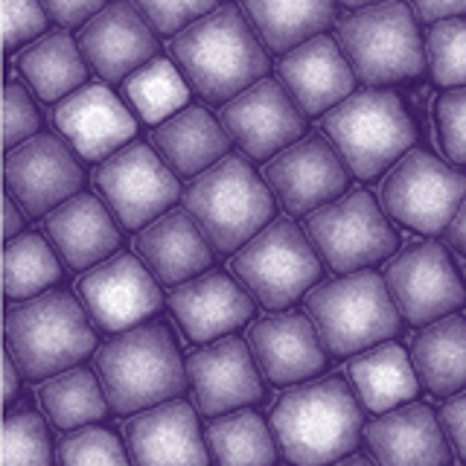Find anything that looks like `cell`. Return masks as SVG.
I'll return each instance as SVG.
<instances>
[{"instance_id": "6da1fadb", "label": "cell", "mask_w": 466, "mask_h": 466, "mask_svg": "<svg viewBox=\"0 0 466 466\" xmlns=\"http://www.w3.org/2000/svg\"><path fill=\"white\" fill-rule=\"evenodd\" d=\"M172 58L210 106H225L268 73V53L239 6H218L172 38Z\"/></svg>"}, {"instance_id": "7a4b0ae2", "label": "cell", "mask_w": 466, "mask_h": 466, "mask_svg": "<svg viewBox=\"0 0 466 466\" xmlns=\"http://www.w3.org/2000/svg\"><path fill=\"white\" fill-rule=\"evenodd\" d=\"M364 411L344 379L327 376L286 390L271 411V431L295 466H332L359 446Z\"/></svg>"}, {"instance_id": "3957f363", "label": "cell", "mask_w": 466, "mask_h": 466, "mask_svg": "<svg viewBox=\"0 0 466 466\" xmlns=\"http://www.w3.org/2000/svg\"><path fill=\"white\" fill-rule=\"evenodd\" d=\"M96 370L116 414H140L146 408L178 400L189 379L164 324H140L116 332V339L102 344L96 353Z\"/></svg>"}, {"instance_id": "277c9868", "label": "cell", "mask_w": 466, "mask_h": 466, "mask_svg": "<svg viewBox=\"0 0 466 466\" xmlns=\"http://www.w3.org/2000/svg\"><path fill=\"white\" fill-rule=\"evenodd\" d=\"M94 347L87 309L70 291H44L6 309V353L29 382L70 370Z\"/></svg>"}, {"instance_id": "5b68a950", "label": "cell", "mask_w": 466, "mask_h": 466, "mask_svg": "<svg viewBox=\"0 0 466 466\" xmlns=\"http://www.w3.org/2000/svg\"><path fill=\"white\" fill-rule=\"evenodd\" d=\"M184 210L193 213L218 254H237L274 222V196L245 157L228 155L193 178Z\"/></svg>"}, {"instance_id": "8992f818", "label": "cell", "mask_w": 466, "mask_h": 466, "mask_svg": "<svg viewBox=\"0 0 466 466\" xmlns=\"http://www.w3.org/2000/svg\"><path fill=\"white\" fill-rule=\"evenodd\" d=\"M312 324L332 356H356L402 332V315L385 277L376 271L341 274L306 295Z\"/></svg>"}, {"instance_id": "52a82bcc", "label": "cell", "mask_w": 466, "mask_h": 466, "mask_svg": "<svg viewBox=\"0 0 466 466\" xmlns=\"http://www.w3.org/2000/svg\"><path fill=\"white\" fill-rule=\"evenodd\" d=\"M324 128L359 181H373L393 169L417 143V128L402 99L379 87L359 91L327 111Z\"/></svg>"}, {"instance_id": "ba28073f", "label": "cell", "mask_w": 466, "mask_h": 466, "mask_svg": "<svg viewBox=\"0 0 466 466\" xmlns=\"http://www.w3.org/2000/svg\"><path fill=\"white\" fill-rule=\"evenodd\" d=\"M335 41L341 44L350 67L356 70V79L368 87L408 82L429 67L417 18L402 0H385L350 12L339 24Z\"/></svg>"}, {"instance_id": "9c48e42d", "label": "cell", "mask_w": 466, "mask_h": 466, "mask_svg": "<svg viewBox=\"0 0 466 466\" xmlns=\"http://www.w3.org/2000/svg\"><path fill=\"white\" fill-rule=\"evenodd\" d=\"M233 274L271 312L298 303L320 280V259L309 233L291 218H274L230 259Z\"/></svg>"}, {"instance_id": "30bf717a", "label": "cell", "mask_w": 466, "mask_h": 466, "mask_svg": "<svg viewBox=\"0 0 466 466\" xmlns=\"http://www.w3.org/2000/svg\"><path fill=\"white\" fill-rule=\"evenodd\" d=\"M306 233L315 251L339 274L364 271L397 254V230L388 225L385 208L368 189H350L339 201L306 216Z\"/></svg>"}, {"instance_id": "8fae6325", "label": "cell", "mask_w": 466, "mask_h": 466, "mask_svg": "<svg viewBox=\"0 0 466 466\" xmlns=\"http://www.w3.org/2000/svg\"><path fill=\"white\" fill-rule=\"evenodd\" d=\"M466 198V175L422 149H411L382 181L385 213L408 230L437 237Z\"/></svg>"}, {"instance_id": "7c38bea8", "label": "cell", "mask_w": 466, "mask_h": 466, "mask_svg": "<svg viewBox=\"0 0 466 466\" xmlns=\"http://www.w3.org/2000/svg\"><path fill=\"white\" fill-rule=\"evenodd\" d=\"M96 187L106 196L111 213L128 230L149 228L184 196L178 175L164 164L155 146L146 143H128L108 160H102L96 169Z\"/></svg>"}, {"instance_id": "4fadbf2b", "label": "cell", "mask_w": 466, "mask_h": 466, "mask_svg": "<svg viewBox=\"0 0 466 466\" xmlns=\"http://www.w3.org/2000/svg\"><path fill=\"white\" fill-rule=\"evenodd\" d=\"M385 283L411 327H429L466 303L455 262L437 242H417L400 251L385 266Z\"/></svg>"}, {"instance_id": "5bb4252c", "label": "cell", "mask_w": 466, "mask_h": 466, "mask_svg": "<svg viewBox=\"0 0 466 466\" xmlns=\"http://www.w3.org/2000/svg\"><path fill=\"white\" fill-rule=\"evenodd\" d=\"M225 131L254 160H271L286 146L298 143L306 128V114L283 82L259 79L218 111Z\"/></svg>"}, {"instance_id": "9a60e30c", "label": "cell", "mask_w": 466, "mask_h": 466, "mask_svg": "<svg viewBox=\"0 0 466 466\" xmlns=\"http://www.w3.org/2000/svg\"><path fill=\"white\" fill-rule=\"evenodd\" d=\"M6 193L21 204L26 216H50L65 201L79 196L85 181L79 160L53 135H35L6 152Z\"/></svg>"}, {"instance_id": "2e32d148", "label": "cell", "mask_w": 466, "mask_h": 466, "mask_svg": "<svg viewBox=\"0 0 466 466\" xmlns=\"http://www.w3.org/2000/svg\"><path fill=\"white\" fill-rule=\"evenodd\" d=\"M266 184L291 216H312L347 193V164L332 140L309 135L268 160Z\"/></svg>"}, {"instance_id": "e0dca14e", "label": "cell", "mask_w": 466, "mask_h": 466, "mask_svg": "<svg viewBox=\"0 0 466 466\" xmlns=\"http://www.w3.org/2000/svg\"><path fill=\"white\" fill-rule=\"evenodd\" d=\"M155 280L157 277H152L149 266L137 257L114 254L82 274L79 298L99 329L126 332L140 327L164 303Z\"/></svg>"}, {"instance_id": "ac0fdd59", "label": "cell", "mask_w": 466, "mask_h": 466, "mask_svg": "<svg viewBox=\"0 0 466 466\" xmlns=\"http://www.w3.org/2000/svg\"><path fill=\"white\" fill-rule=\"evenodd\" d=\"M254 353L242 339L228 335L187 359V376L201 414L222 417L266 397Z\"/></svg>"}, {"instance_id": "d6986e66", "label": "cell", "mask_w": 466, "mask_h": 466, "mask_svg": "<svg viewBox=\"0 0 466 466\" xmlns=\"http://www.w3.org/2000/svg\"><path fill=\"white\" fill-rule=\"evenodd\" d=\"M79 47L96 76L106 82H126L131 73L152 62L157 41L152 24L135 4L114 0L79 29Z\"/></svg>"}, {"instance_id": "ffe728a7", "label": "cell", "mask_w": 466, "mask_h": 466, "mask_svg": "<svg viewBox=\"0 0 466 466\" xmlns=\"http://www.w3.org/2000/svg\"><path fill=\"white\" fill-rule=\"evenodd\" d=\"M53 120L85 160H108L137 135L135 114L106 85H82L56 102Z\"/></svg>"}, {"instance_id": "44dd1931", "label": "cell", "mask_w": 466, "mask_h": 466, "mask_svg": "<svg viewBox=\"0 0 466 466\" xmlns=\"http://www.w3.org/2000/svg\"><path fill=\"white\" fill-rule=\"evenodd\" d=\"M248 347L274 385H298L327 368V347L300 312H274L248 329Z\"/></svg>"}, {"instance_id": "7402d4cb", "label": "cell", "mask_w": 466, "mask_h": 466, "mask_svg": "<svg viewBox=\"0 0 466 466\" xmlns=\"http://www.w3.org/2000/svg\"><path fill=\"white\" fill-rule=\"evenodd\" d=\"M169 309L189 341L210 344L245 327L254 318V300L230 274L204 271L169 291Z\"/></svg>"}, {"instance_id": "603a6c76", "label": "cell", "mask_w": 466, "mask_h": 466, "mask_svg": "<svg viewBox=\"0 0 466 466\" xmlns=\"http://www.w3.org/2000/svg\"><path fill=\"white\" fill-rule=\"evenodd\" d=\"M277 73L306 116L327 114L356 94V70L350 67L341 44L329 35H318L289 50Z\"/></svg>"}, {"instance_id": "cb8c5ba5", "label": "cell", "mask_w": 466, "mask_h": 466, "mask_svg": "<svg viewBox=\"0 0 466 466\" xmlns=\"http://www.w3.org/2000/svg\"><path fill=\"white\" fill-rule=\"evenodd\" d=\"M126 443L135 466H210L193 405L169 400L126 422Z\"/></svg>"}, {"instance_id": "d4e9b609", "label": "cell", "mask_w": 466, "mask_h": 466, "mask_svg": "<svg viewBox=\"0 0 466 466\" xmlns=\"http://www.w3.org/2000/svg\"><path fill=\"white\" fill-rule=\"evenodd\" d=\"M443 422L429 405H400L370 422L368 446L379 466H449Z\"/></svg>"}, {"instance_id": "484cf974", "label": "cell", "mask_w": 466, "mask_h": 466, "mask_svg": "<svg viewBox=\"0 0 466 466\" xmlns=\"http://www.w3.org/2000/svg\"><path fill=\"white\" fill-rule=\"evenodd\" d=\"M135 248L164 286H181L213 266V245L189 210L164 213L140 230Z\"/></svg>"}, {"instance_id": "4316f807", "label": "cell", "mask_w": 466, "mask_h": 466, "mask_svg": "<svg viewBox=\"0 0 466 466\" xmlns=\"http://www.w3.org/2000/svg\"><path fill=\"white\" fill-rule=\"evenodd\" d=\"M44 228H47L56 251L73 271L94 268L111 259L120 248V230H116L111 213L96 196L87 193L73 196L62 208H56Z\"/></svg>"}, {"instance_id": "83f0119b", "label": "cell", "mask_w": 466, "mask_h": 466, "mask_svg": "<svg viewBox=\"0 0 466 466\" xmlns=\"http://www.w3.org/2000/svg\"><path fill=\"white\" fill-rule=\"evenodd\" d=\"M155 152L181 178H198L230 155V135L222 120L198 106H187L152 131Z\"/></svg>"}, {"instance_id": "f1b7e54d", "label": "cell", "mask_w": 466, "mask_h": 466, "mask_svg": "<svg viewBox=\"0 0 466 466\" xmlns=\"http://www.w3.org/2000/svg\"><path fill=\"white\" fill-rule=\"evenodd\" d=\"M245 18L271 53H289L324 35L339 18V0H242Z\"/></svg>"}, {"instance_id": "f546056e", "label": "cell", "mask_w": 466, "mask_h": 466, "mask_svg": "<svg viewBox=\"0 0 466 466\" xmlns=\"http://www.w3.org/2000/svg\"><path fill=\"white\" fill-rule=\"evenodd\" d=\"M350 379L368 411L388 414L420 393L414 361L400 344H379L350 359Z\"/></svg>"}, {"instance_id": "4dcf8cb0", "label": "cell", "mask_w": 466, "mask_h": 466, "mask_svg": "<svg viewBox=\"0 0 466 466\" xmlns=\"http://www.w3.org/2000/svg\"><path fill=\"white\" fill-rule=\"evenodd\" d=\"M420 385L434 397L466 390V318L449 315L429 324L411 344Z\"/></svg>"}, {"instance_id": "1f68e13d", "label": "cell", "mask_w": 466, "mask_h": 466, "mask_svg": "<svg viewBox=\"0 0 466 466\" xmlns=\"http://www.w3.org/2000/svg\"><path fill=\"white\" fill-rule=\"evenodd\" d=\"M18 70L44 102H62L87 79V62L79 41H73L67 33H50L26 44L18 56Z\"/></svg>"}, {"instance_id": "d6a6232c", "label": "cell", "mask_w": 466, "mask_h": 466, "mask_svg": "<svg viewBox=\"0 0 466 466\" xmlns=\"http://www.w3.org/2000/svg\"><path fill=\"white\" fill-rule=\"evenodd\" d=\"M38 402L53 420V426L73 431L79 426H91V422L106 420L108 414V397L99 379L85 368H70L47 379L38 388Z\"/></svg>"}, {"instance_id": "836d02e7", "label": "cell", "mask_w": 466, "mask_h": 466, "mask_svg": "<svg viewBox=\"0 0 466 466\" xmlns=\"http://www.w3.org/2000/svg\"><path fill=\"white\" fill-rule=\"evenodd\" d=\"M123 91L131 108L140 114L143 123L160 126L169 116L189 106V87L181 67H175L169 58L155 56L149 65H143L123 82Z\"/></svg>"}, {"instance_id": "e575fe53", "label": "cell", "mask_w": 466, "mask_h": 466, "mask_svg": "<svg viewBox=\"0 0 466 466\" xmlns=\"http://www.w3.org/2000/svg\"><path fill=\"white\" fill-rule=\"evenodd\" d=\"M274 431L254 411H233L213 420L208 437L218 466H271L277 461Z\"/></svg>"}, {"instance_id": "d590c367", "label": "cell", "mask_w": 466, "mask_h": 466, "mask_svg": "<svg viewBox=\"0 0 466 466\" xmlns=\"http://www.w3.org/2000/svg\"><path fill=\"white\" fill-rule=\"evenodd\" d=\"M62 266L53 248L38 233H21L6 242L4 251V289L9 300H29L58 283Z\"/></svg>"}, {"instance_id": "8d00e7d4", "label": "cell", "mask_w": 466, "mask_h": 466, "mask_svg": "<svg viewBox=\"0 0 466 466\" xmlns=\"http://www.w3.org/2000/svg\"><path fill=\"white\" fill-rule=\"evenodd\" d=\"M426 56L431 79L441 87L466 85V15L463 18L437 21L429 29Z\"/></svg>"}, {"instance_id": "74e56055", "label": "cell", "mask_w": 466, "mask_h": 466, "mask_svg": "<svg viewBox=\"0 0 466 466\" xmlns=\"http://www.w3.org/2000/svg\"><path fill=\"white\" fill-rule=\"evenodd\" d=\"M4 466H53V446L41 414L18 408L4 422Z\"/></svg>"}, {"instance_id": "f35d334b", "label": "cell", "mask_w": 466, "mask_h": 466, "mask_svg": "<svg viewBox=\"0 0 466 466\" xmlns=\"http://www.w3.org/2000/svg\"><path fill=\"white\" fill-rule=\"evenodd\" d=\"M58 463L62 466H128L123 443L108 429L85 426L70 431L58 443Z\"/></svg>"}, {"instance_id": "ab89813d", "label": "cell", "mask_w": 466, "mask_h": 466, "mask_svg": "<svg viewBox=\"0 0 466 466\" xmlns=\"http://www.w3.org/2000/svg\"><path fill=\"white\" fill-rule=\"evenodd\" d=\"M155 33L178 35L218 9V0H131Z\"/></svg>"}, {"instance_id": "60d3db41", "label": "cell", "mask_w": 466, "mask_h": 466, "mask_svg": "<svg viewBox=\"0 0 466 466\" xmlns=\"http://www.w3.org/2000/svg\"><path fill=\"white\" fill-rule=\"evenodd\" d=\"M437 137H441L443 155L451 164L466 167V85L449 87L434 106Z\"/></svg>"}, {"instance_id": "b9f144b4", "label": "cell", "mask_w": 466, "mask_h": 466, "mask_svg": "<svg viewBox=\"0 0 466 466\" xmlns=\"http://www.w3.org/2000/svg\"><path fill=\"white\" fill-rule=\"evenodd\" d=\"M47 18L41 0H4V41L6 50H18L47 35Z\"/></svg>"}, {"instance_id": "7bdbcfd3", "label": "cell", "mask_w": 466, "mask_h": 466, "mask_svg": "<svg viewBox=\"0 0 466 466\" xmlns=\"http://www.w3.org/2000/svg\"><path fill=\"white\" fill-rule=\"evenodd\" d=\"M38 111H35V102L29 96V91L21 82H6V91H4V143H6V152L21 146L24 140L35 137L38 135Z\"/></svg>"}, {"instance_id": "ee69618b", "label": "cell", "mask_w": 466, "mask_h": 466, "mask_svg": "<svg viewBox=\"0 0 466 466\" xmlns=\"http://www.w3.org/2000/svg\"><path fill=\"white\" fill-rule=\"evenodd\" d=\"M41 6L50 15V21H56L58 26L73 29V26H85L108 4L106 0H41Z\"/></svg>"}, {"instance_id": "f6af8a7d", "label": "cell", "mask_w": 466, "mask_h": 466, "mask_svg": "<svg viewBox=\"0 0 466 466\" xmlns=\"http://www.w3.org/2000/svg\"><path fill=\"white\" fill-rule=\"evenodd\" d=\"M441 422H443L451 446H455V451H458V458L466 461V390L455 393L449 402H443Z\"/></svg>"}, {"instance_id": "bcb514c9", "label": "cell", "mask_w": 466, "mask_h": 466, "mask_svg": "<svg viewBox=\"0 0 466 466\" xmlns=\"http://www.w3.org/2000/svg\"><path fill=\"white\" fill-rule=\"evenodd\" d=\"M414 15L422 24H437L446 18H463L466 0H411Z\"/></svg>"}, {"instance_id": "7dc6e473", "label": "cell", "mask_w": 466, "mask_h": 466, "mask_svg": "<svg viewBox=\"0 0 466 466\" xmlns=\"http://www.w3.org/2000/svg\"><path fill=\"white\" fill-rule=\"evenodd\" d=\"M18 208H21V204L6 193V198H4V233H6V242L15 239V237H21V230H24V210H18Z\"/></svg>"}, {"instance_id": "c3c4849f", "label": "cell", "mask_w": 466, "mask_h": 466, "mask_svg": "<svg viewBox=\"0 0 466 466\" xmlns=\"http://www.w3.org/2000/svg\"><path fill=\"white\" fill-rule=\"evenodd\" d=\"M446 239L451 248H458V251L466 257V198L461 204V210L455 213V218H451V225L446 228Z\"/></svg>"}, {"instance_id": "681fc988", "label": "cell", "mask_w": 466, "mask_h": 466, "mask_svg": "<svg viewBox=\"0 0 466 466\" xmlns=\"http://www.w3.org/2000/svg\"><path fill=\"white\" fill-rule=\"evenodd\" d=\"M18 364H15V359L6 353L4 356V400L12 402L15 397H18Z\"/></svg>"}, {"instance_id": "f907efd6", "label": "cell", "mask_w": 466, "mask_h": 466, "mask_svg": "<svg viewBox=\"0 0 466 466\" xmlns=\"http://www.w3.org/2000/svg\"><path fill=\"white\" fill-rule=\"evenodd\" d=\"M341 6H350V9H364V6H376V4H385V0H339Z\"/></svg>"}, {"instance_id": "816d5d0a", "label": "cell", "mask_w": 466, "mask_h": 466, "mask_svg": "<svg viewBox=\"0 0 466 466\" xmlns=\"http://www.w3.org/2000/svg\"><path fill=\"white\" fill-rule=\"evenodd\" d=\"M332 466H373L368 458H359V455H353V458H344V461H339V463H332Z\"/></svg>"}]
</instances>
